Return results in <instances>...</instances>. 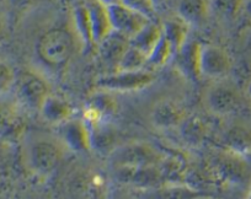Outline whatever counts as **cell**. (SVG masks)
Returning <instances> with one entry per match:
<instances>
[{"instance_id": "cell-8", "label": "cell", "mask_w": 251, "mask_h": 199, "mask_svg": "<svg viewBox=\"0 0 251 199\" xmlns=\"http://www.w3.org/2000/svg\"><path fill=\"white\" fill-rule=\"evenodd\" d=\"M57 128V138L67 150L85 153L93 149L91 127L84 118H69Z\"/></svg>"}, {"instance_id": "cell-7", "label": "cell", "mask_w": 251, "mask_h": 199, "mask_svg": "<svg viewBox=\"0 0 251 199\" xmlns=\"http://www.w3.org/2000/svg\"><path fill=\"white\" fill-rule=\"evenodd\" d=\"M154 80L155 75L151 69H142L136 71L113 70L112 73H108L98 79L96 88L111 93H128L148 88Z\"/></svg>"}, {"instance_id": "cell-21", "label": "cell", "mask_w": 251, "mask_h": 199, "mask_svg": "<svg viewBox=\"0 0 251 199\" xmlns=\"http://www.w3.org/2000/svg\"><path fill=\"white\" fill-rule=\"evenodd\" d=\"M188 27L190 26L186 22H183L178 16L169 19L161 26V28H163V36L170 43L175 53L187 42Z\"/></svg>"}, {"instance_id": "cell-31", "label": "cell", "mask_w": 251, "mask_h": 199, "mask_svg": "<svg viewBox=\"0 0 251 199\" xmlns=\"http://www.w3.org/2000/svg\"><path fill=\"white\" fill-rule=\"evenodd\" d=\"M98 1H100L101 4H103V5H106V6L116 5V4L121 3V0H98Z\"/></svg>"}, {"instance_id": "cell-2", "label": "cell", "mask_w": 251, "mask_h": 199, "mask_svg": "<svg viewBox=\"0 0 251 199\" xmlns=\"http://www.w3.org/2000/svg\"><path fill=\"white\" fill-rule=\"evenodd\" d=\"M110 160L115 171H128L160 167L165 162V156L151 144L129 143L116 146L111 152Z\"/></svg>"}, {"instance_id": "cell-9", "label": "cell", "mask_w": 251, "mask_h": 199, "mask_svg": "<svg viewBox=\"0 0 251 199\" xmlns=\"http://www.w3.org/2000/svg\"><path fill=\"white\" fill-rule=\"evenodd\" d=\"M107 9L113 32L120 33L128 40L133 38L151 21V19L147 18L143 14L132 10L121 3L107 6Z\"/></svg>"}, {"instance_id": "cell-19", "label": "cell", "mask_w": 251, "mask_h": 199, "mask_svg": "<svg viewBox=\"0 0 251 199\" xmlns=\"http://www.w3.org/2000/svg\"><path fill=\"white\" fill-rule=\"evenodd\" d=\"M72 19H73V25L74 28H75L76 35H78L79 41L84 45V48L85 49H90V48L95 47L85 0H83V1H76L74 4L73 9H72Z\"/></svg>"}, {"instance_id": "cell-25", "label": "cell", "mask_w": 251, "mask_h": 199, "mask_svg": "<svg viewBox=\"0 0 251 199\" xmlns=\"http://www.w3.org/2000/svg\"><path fill=\"white\" fill-rule=\"evenodd\" d=\"M175 54L173 47H171L170 43L168 42L165 37H161V40L159 41L158 44L155 45L153 51L151 52V54L148 56V63H147V68L151 66V68H161V66H165L169 61H170L171 57Z\"/></svg>"}, {"instance_id": "cell-23", "label": "cell", "mask_w": 251, "mask_h": 199, "mask_svg": "<svg viewBox=\"0 0 251 199\" xmlns=\"http://www.w3.org/2000/svg\"><path fill=\"white\" fill-rule=\"evenodd\" d=\"M200 43H185L182 47L176 52L177 54L178 66L187 75L199 76L197 73V52H199Z\"/></svg>"}, {"instance_id": "cell-32", "label": "cell", "mask_w": 251, "mask_h": 199, "mask_svg": "<svg viewBox=\"0 0 251 199\" xmlns=\"http://www.w3.org/2000/svg\"><path fill=\"white\" fill-rule=\"evenodd\" d=\"M151 1H153V5H154V8H155V10H156V9L160 8V6L165 5L169 0H151Z\"/></svg>"}, {"instance_id": "cell-15", "label": "cell", "mask_w": 251, "mask_h": 199, "mask_svg": "<svg viewBox=\"0 0 251 199\" xmlns=\"http://www.w3.org/2000/svg\"><path fill=\"white\" fill-rule=\"evenodd\" d=\"M85 4L88 8L89 19H90L94 44L95 47H98L112 32L108 9L98 0H85Z\"/></svg>"}, {"instance_id": "cell-6", "label": "cell", "mask_w": 251, "mask_h": 199, "mask_svg": "<svg viewBox=\"0 0 251 199\" xmlns=\"http://www.w3.org/2000/svg\"><path fill=\"white\" fill-rule=\"evenodd\" d=\"M233 66L230 56L214 43H200L197 52V73L200 78L218 81L226 79Z\"/></svg>"}, {"instance_id": "cell-5", "label": "cell", "mask_w": 251, "mask_h": 199, "mask_svg": "<svg viewBox=\"0 0 251 199\" xmlns=\"http://www.w3.org/2000/svg\"><path fill=\"white\" fill-rule=\"evenodd\" d=\"M204 106L214 116L228 117L243 107V96L235 84L222 79L208 86L204 92Z\"/></svg>"}, {"instance_id": "cell-27", "label": "cell", "mask_w": 251, "mask_h": 199, "mask_svg": "<svg viewBox=\"0 0 251 199\" xmlns=\"http://www.w3.org/2000/svg\"><path fill=\"white\" fill-rule=\"evenodd\" d=\"M121 4L132 9V10H136L138 13L143 14V15L151 19V20H153L154 14L156 11L151 0H121Z\"/></svg>"}, {"instance_id": "cell-34", "label": "cell", "mask_w": 251, "mask_h": 199, "mask_svg": "<svg viewBox=\"0 0 251 199\" xmlns=\"http://www.w3.org/2000/svg\"><path fill=\"white\" fill-rule=\"evenodd\" d=\"M197 199H209V198H203V197H199Z\"/></svg>"}, {"instance_id": "cell-4", "label": "cell", "mask_w": 251, "mask_h": 199, "mask_svg": "<svg viewBox=\"0 0 251 199\" xmlns=\"http://www.w3.org/2000/svg\"><path fill=\"white\" fill-rule=\"evenodd\" d=\"M14 100L24 112H38L50 93L47 81L33 70H23L16 74L13 86Z\"/></svg>"}, {"instance_id": "cell-1", "label": "cell", "mask_w": 251, "mask_h": 199, "mask_svg": "<svg viewBox=\"0 0 251 199\" xmlns=\"http://www.w3.org/2000/svg\"><path fill=\"white\" fill-rule=\"evenodd\" d=\"M66 150L57 135L33 133L24 140L23 152L26 166L35 176L42 178L54 174Z\"/></svg>"}, {"instance_id": "cell-17", "label": "cell", "mask_w": 251, "mask_h": 199, "mask_svg": "<svg viewBox=\"0 0 251 199\" xmlns=\"http://www.w3.org/2000/svg\"><path fill=\"white\" fill-rule=\"evenodd\" d=\"M129 47V40L126 38L125 36L120 35L117 32H111L100 44L98 45V49L101 54V58L103 62L113 68H117L118 63L122 59L123 54L127 51V48Z\"/></svg>"}, {"instance_id": "cell-12", "label": "cell", "mask_w": 251, "mask_h": 199, "mask_svg": "<svg viewBox=\"0 0 251 199\" xmlns=\"http://www.w3.org/2000/svg\"><path fill=\"white\" fill-rule=\"evenodd\" d=\"M117 102L112 93L98 90L85 104V121L90 124L105 123L117 110Z\"/></svg>"}, {"instance_id": "cell-14", "label": "cell", "mask_w": 251, "mask_h": 199, "mask_svg": "<svg viewBox=\"0 0 251 199\" xmlns=\"http://www.w3.org/2000/svg\"><path fill=\"white\" fill-rule=\"evenodd\" d=\"M38 113L48 124L58 127L73 117V106L63 96L50 92L41 106Z\"/></svg>"}, {"instance_id": "cell-28", "label": "cell", "mask_w": 251, "mask_h": 199, "mask_svg": "<svg viewBox=\"0 0 251 199\" xmlns=\"http://www.w3.org/2000/svg\"><path fill=\"white\" fill-rule=\"evenodd\" d=\"M31 0H9L10 5L14 9H24L30 4Z\"/></svg>"}, {"instance_id": "cell-29", "label": "cell", "mask_w": 251, "mask_h": 199, "mask_svg": "<svg viewBox=\"0 0 251 199\" xmlns=\"http://www.w3.org/2000/svg\"><path fill=\"white\" fill-rule=\"evenodd\" d=\"M241 6L246 18L251 20V0H241Z\"/></svg>"}, {"instance_id": "cell-26", "label": "cell", "mask_w": 251, "mask_h": 199, "mask_svg": "<svg viewBox=\"0 0 251 199\" xmlns=\"http://www.w3.org/2000/svg\"><path fill=\"white\" fill-rule=\"evenodd\" d=\"M15 79V69L8 62L0 59V97H4L13 90Z\"/></svg>"}, {"instance_id": "cell-16", "label": "cell", "mask_w": 251, "mask_h": 199, "mask_svg": "<svg viewBox=\"0 0 251 199\" xmlns=\"http://www.w3.org/2000/svg\"><path fill=\"white\" fill-rule=\"evenodd\" d=\"M201 197L191 187L178 183H163L158 187L141 191L139 199H197Z\"/></svg>"}, {"instance_id": "cell-18", "label": "cell", "mask_w": 251, "mask_h": 199, "mask_svg": "<svg viewBox=\"0 0 251 199\" xmlns=\"http://www.w3.org/2000/svg\"><path fill=\"white\" fill-rule=\"evenodd\" d=\"M208 10L209 0H178L177 16L188 26H201Z\"/></svg>"}, {"instance_id": "cell-13", "label": "cell", "mask_w": 251, "mask_h": 199, "mask_svg": "<svg viewBox=\"0 0 251 199\" xmlns=\"http://www.w3.org/2000/svg\"><path fill=\"white\" fill-rule=\"evenodd\" d=\"M224 150L245 157L251 154V127L244 123H233L222 134Z\"/></svg>"}, {"instance_id": "cell-22", "label": "cell", "mask_w": 251, "mask_h": 199, "mask_svg": "<svg viewBox=\"0 0 251 199\" xmlns=\"http://www.w3.org/2000/svg\"><path fill=\"white\" fill-rule=\"evenodd\" d=\"M178 131L181 132V135H182L183 140L187 141L188 144H192V145H196V144L201 143L206 138L207 133L204 122L200 117L192 116H188L186 118V121L181 124Z\"/></svg>"}, {"instance_id": "cell-11", "label": "cell", "mask_w": 251, "mask_h": 199, "mask_svg": "<svg viewBox=\"0 0 251 199\" xmlns=\"http://www.w3.org/2000/svg\"><path fill=\"white\" fill-rule=\"evenodd\" d=\"M24 110L15 100L0 97V139L15 140L24 135Z\"/></svg>"}, {"instance_id": "cell-20", "label": "cell", "mask_w": 251, "mask_h": 199, "mask_svg": "<svg viewBox=\"0 0 251 199\" xmlns=\"http://www.w3.org/2000/svg\"><path fill=\"white\" fill-rule=\"evenodd\" d=\"M161 37H163V28L160 25L151 20L133 38L129 40V43L148 57L159 43V41L161 40Z\"/></svg>"}, {"instance_id": "cell-24", "label": "cell", "mask_w": 251, "mask_h": 199, "mask_svg": "<svg viewBox=\"0 0 251 199\" xmlns=\"http://www.w3.org/2000/svg\"><path fill=\"white\" fill-rule=\"evenodd\" d=\"M147 63H148V57L129 43V47L127 48V51L123 54L116 70L136 71L142 70V69H148L147 68Z\"/></svg>"}, {"instance_id": "cell-30", "label": "cell", "mask_w": 251, "mask_h": 199, "mask_svg": "<svg viewBox=\"0 0 251 199\" xmlns=\"http://www.w3.org/2000/svg\"><path fill=\"white\" fill-rule=\"evenodd\" d=\"M5 32H6L5 21H4L3 18L0 16V42L4 40V37H5Z\"/></svg>"}, {"instance_id": "cell-33", "label": "cell", "mask_w": 251, "mask_h": 199, "mask_svg": "<svg viewBox=\"0 0 251 199\" xmlns=\"http://www.w3.org/2000/svg\"><path fill=\"white\" fill-rule=\"evenodd\" d=\"M246 96H248L249 101L251 102V80L249 81L248 86H246Z\"/></svg>"}, {"instance_id": "cell-10", "label": "cell", "mask_w": 251, "mask_h": 199, "mask_svg": "<svg viewBox=\"0 0 251 199\" xmlns=\"http://www.w3.org/2000/svg\"><path fill=\"white\" fill-rule=\"evenodd\" d=\"M190 116L182 104L171 98H163L154 104L151 111V122L160 131L178 129Z\"/></svg>"}, {"instance_id": "cell-3", "label": "cell", "mask_w": 251, "mask_h": 199, "mask_svg": "<svg viewBox=\"0 0 251 199\" xmlns=\"http://www.w3.org/2000/svg\"><path fill=\"white\" fill-rule=\"evenodd\" d=\"M75 49L74 36L66 28H52L40 37L37 54L41 61L52 68H63L71 62Z\"/></svg>"}]
</instances>
